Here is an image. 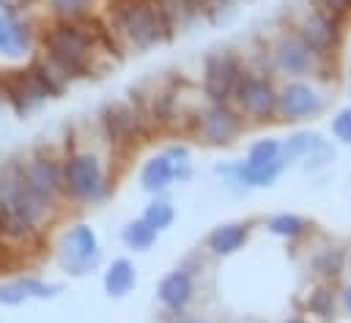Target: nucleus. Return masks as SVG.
<instances>
[{
    "mask_svg": "<svg viewBox=\"0 0 351 323\" xmlns=\"http://www.w3.org/2000/svg\"><path fill=\"white\" fill-rule=\"evenodd\" d=\"M110 30H115L134 49H151L173 36L159 14L156 0H118L112 5Z\"/></svg>",
    "mask_w": 351,
    "mask_h": 323,
    "instance_id": "f257e3e1",
    "label": "nucleus"
},
{
    "mask_svg": "<svg viewBox=\"0 0 351 323\" xmlns=\"http://www.w3.org/2000/svg\"><path fill=\"white\" fill-rule=\"evenodd\" d=\"M285 27L296 33L318 60L332 66L337 63V55L343 52V44H346V22L332 19L329 14L307 3L304 8H293L288 14Z\"/></svg>",
    "mask_w": 351,
    "mask_h": 323,
    "instance_id": "f03ea898",
    "label": "nucleus"
},
{
    "mask_svg": "<svg viewBox=\"0 0 351 323\" xmlns=\"http://www.w3.org/2000/svg\"><path fill=\"white\" fill-rule=\"evenodd\" d=\"M263 47H266L269 66H271L274 77H280V79L315 77V79H321V82H329V79H326V71L335 68V66L318 60V57L307 49V44H304L296 33H291L285 25H282Z\"/></svg>",
    "mask_w": 351,
    "mask_h": 323,
    "instance_id": "7ed1b4c3",
    "label": "nucleus"
},
{
    "mask_svg": "<svg viewBox=\"0 0 351 323\" xmlns=\"http://www.w3.org/2000/svg\"><path fill=\"white\" fill-rule=\"evenodd\" d=\"M230 104L250 123L280 120V109H277L280 107V82H277V77L269 71H258V68L247 66Z\"/></svg>",
    "mask_w": 351,
    "mask_h": 323,
    "instance_id": "20e7f679",
    "label": "nucleus"
},
{
    "mask_svg": "<svg viewBox=\"0 0 351 323\" xmlns=\"http://www.w3.org/2000/svg\"><path fill=\"white\" fill-rule=\"evenodd\" d=\"M280 120L291 126L313 123L329 109L326 82L315 77L302 79H280Z\"/></svg>",
    "mask_w": 351,
    "mask_h": 323,
    "instance_id": "39448f33",
    "label": "nucleus"
},
{
    "mask_svg": "<svg viewBox=\"0 0 351 323\" xmlns=\"http://www.w3.org/2000/svg\"><path fill=\"white\" fill-rule=\"evenodd\" d=\"M44 47L49 52V60L66 74H85L88 71V57H90V36L80 27H74L71 22L55 25L47 36H44Z\"/></svg>",
    "mask_w": 351,
    "mask_h": 323,
    "instance_id": "423d86ee",
    "label": "nucleus"
},
{
    "mask_svg": "<svg viewBox=\"0 0 351 323\" xmlns=\"http://www.w3.org/2000/svg\"><path fill=\"white\" fill-rule=\"evenodd\" d=\"M247 63L233 52V49H217L208 52L203 57V96L206 101H219V104H230L239 88V79L244 74Z\"/></svg>",
    "mask_w": 351,
    "mask_h": 323,
    "instance_id": "0eeeda50",
    "label": "nucleus"
},
{
    "mask_svg": "<svg viewBox=\"0 0 351 323\" xmlns=\"http://www.w3.org/2000/svg\"><path fill=\"white\" fill-rule=\"evenodd\" d=\"M244 118L233 104H219V101H206L200 109H195L192 115V129L195 134L208 142V145H230L233 140H239V134L244 131Z\"/></svg>",
    "mask_w": 351,
    "mask_h": 323,
    "instance_id": "6e6552de",
    "label": "nucleus"
},
{
    "mask_svg": "<svg viewBox=\"0 0 351 323\" xmlns=\"http://www.w3.org/2000/svg\"><path fill=\"white\" fill-rule=\"evenodd\" d=\"M63 189L74 200H85V203L101 200L107 192L101 162L93 153H71L63 164Z\"/></svg>",
    "mask_w": 351,
    "mask_h": 323,
    "instance_id": "1a4fd4ad",
    "label": "nucleus"
},
{
    "mask_svg": "<svg viewBox=\"0 0 351 323\" xmlns=\"http://www.w3.org/2000/svg\"><path fill=\"white\" fill-rule=\"evenodd\" d=\"M60 263L69 274L82 276L99 263V238L88 224H74L60 241Z\"/></svg>",
    "mask_w": 351,
    "mask_h": 323,
    "instance_id": "9d476101",
    "label": "nucleus"
},
{
    "mask_svg": "<svg viewBox=\"0 0 351 323\" xmlns=\"http://www.w3.org/2000/svg\"><path fill=\"white\" fill-rule=\"evenodd\" d=\"M307 268H310V279L337 285V282L346 276V268H348V252H346L340 244H332V241L315 244V246L310 249Z\"/></svg>",
    "mask_w": 351,
    "mask_h": 323,
    "instance_id": "9b49d317",
    "label": "nucleus"
},
{
    "mask_svg": "<svg viewBox=\"0 0 351 323\" xmlns=\"http://www.w3.org/2000/svg\"><path fill=\"white\" fill-rule=\"evenodd\" d=\"M299 307H302V315L313 323V320H321V323H332L340 312V301H337V285H329V282H310L302 296H299Z\"/></svg>",
    "mask_w": 351,
    "mask_h": 323,
    "instance_id": "f8f14e48",
    "label": "nucleus"
},
{
    "mask_svg": "<svg viewBox=\"0 0 351 323\" xmlns=\"http://www.w3.org/2000/svg\"><path fill=\"white\" fill-rule=\"evenodd\" d=\"M156 298H159V304L167 312H184L189 307V301L195 298V279H192V274L184 266L167 271L159 279V285H156Z\"/></svg>",
    "mask_w": 351,
    "mask_h": 323,
    "instance_id": "ddd939ff",
    "label": "nucleus"
},
{
    "mask_svg": "<svg viewBox=\"0 0 351 323\" xmlns=\"http://www.w3.org/2000/svg\"><path fill=\"white\" fill-rule=\"evenodd\" d=\"M101 120H104V129H107V137L110 140L126 142V140H134L137 134H143V126H145L148 115L145 112H137L129 104H110L101 112Z\"/></svg>",
    "mask_w": 351,
    "mask_h": 323,
    "instance_id": "4468645a",
    "label": "nucleus"
},
{
    "mask_svg": "<svg viewBox=\"0 0 351 323\" xmlns=\"http://www.w3.org/2000/svg\"><path fill=\"white\" fill-rule=\"evenodd\" d=\"M247 241H250V222H222L208 230L206 249L214 257H230L239 249H244Z\"/></svg>",
    "mask_w": 351,
    "mask_h": 323,
    "instance_id": "2eb2a0df",
    "label": "nucleus"
},
{
    "mask_svg": "<svg viewBox=\"0 0 351 323\" xmlns=\"http://www.w3.org/2000/svg\"><path fill=\"white\" fill-rule=\"evenodd\" d=\"M22 178L36 194L47 200H52V194L63 183V172H58V167L49 159H30L27 164H22Z\"/></svg>",
    "mask_w": 351,
    "mask_h": 323,
    "instance_id": "dca6fc26",
    "label": "nucleus"
},
{
    "mask_svg": "<svg viewBox=\"0 0 351 323\" xmlns=\"http://www.w3.org/2000/svg\"><path fill=\"white\" fill-rule=\"evenodd\" d=\"M266 230L282 241H302V238L313 235L315 224H313V219H307L296 211H280V214H271L266 219Z\"/></svg>",
    "mask_w": 351,
    "mask_h": 323,
    "instance_id": "f3484780",
    "label": "nucleus"
},
{
    "mask_svg": "<svg viewBox=\"0 0 351 323\" xmlns=\"http://www.w3.org/2000/svg\"><path fill=\"white\" fill-rule=\"evenodd\" d=\"M176 181V162L167 156V153H156L151 156L143 170H140V186L151 194H159L165 192L170 183Z\"/></svg>",
    "mask_w": 351,
    "mask_h": 323,
    "instance_id": "a211bd4d",
    "label": "nucleus"
},
{
    "mask_svg": "<svg viewBox=\"0 0 351 323\" xmlns=\"http://www.w3.org/2000/svg\"><path fill=\"white\" fill-rule=\"evenodd\" d=\"M137 285V271L129 257H115L104 271V293L112 298H123Z\"/></svg>",
    "mask_w": 351,
    "mask_h": 323,
    "instance_id": "6ab92c4d",
    "label": "nucleus"
},
{
    "mask_svg": "<svg viewBox=\"0 0 351 323\" xmlns=\"http://www.w3.org/2000/svg\"><path fill=\"white\" fill-rule=\"evenodd\" d=\"M30 47L27 25L16 22L11 14H0V55L3 57H22Z\"/></svg>",
    "mask_w": 351,
    "mask_h": 323,
    "instance_id": "aec40b11",
    "label": "nucleus"
},
{
    "mask_svg": "<svg viewBox=\"0 0 351 323\" xmlns=\"http://www.w3.org/2000/svg\"><path fill=\"white\" fill-rule=\"evenodd\" d=\"M318 140H321V134L313 131V129H296V131H288V137H282V162H285V164L304 162L307 153L315 148Z\"/></svg>",
    "mask_w": 351,
    "mask_h": 323,
    "instance_id": "412c9836",
    "label": "nucleus"
},
{
    "mask_svg": "<svg viewBox=\"0 0 351 323\" xmlns=\"http://www.w3.org/2000/svg\"><path fill=\"white\" fill-rule=\"evenodd\" d=\"M159 14L170 33H181L189 27V22L197 16V11L189 5V0H156Z\"/></svg>",
    "mask_w": 351,
    "mask_h": 323,
    "instance_id": "4be33fe9",
    "label": "nucleus"
},
{
    "mask_svg": "<svg viewBox=\"0 0 351 323\" xmlns=\"http://www.w3.org/2000/svg\"><path fill=\"white\" fill-rule=\"evenodd\" d=\"M121 238H123V244H126L129 249H134V252H148V249L156 244L159 230L151 227V224L140 216V219H132V222L121 230Z\"/></svg>",
    "mask_w": 351,
    "mask_h": 323,
    "instance_id": "5701e85b",
    "label": "nucleus"
},
{
    "mask_svg": "<svg viewBox=\"0 0 351 323\" xmlns=\"http://www.w3.org/2000/svg\"><path fill=\"white\" fill-rule=\"evenodd\" d=\"M280 159H282V140H277V137L255 140L247 148V156H244V162L252 164V167H263V164H271V162H280Z\"/></svg>",
    "mask_w": 351,
    "mask_h": 323,
    "instance_id": "b1692460",
    "label": "nucleus"
},
{
    "mask_svg": "<svg viewBox=\"0 0 351 323\" xmlns=\"http://www.w3.org/2000/svg\"><path fill=\"white\" fill-rule=\"evenodd\" d=\"M143 219H145L151 227H156V230L162 233V230H167V227L176 222V208H173L170 200H165V197H154V200L145 205Z\"/></svg>",
    "mask_w": 351,
    "mask_h": 323,
    "instance_id": "393cba45",
    "label": "nucleus"
},
{
    "mask_svg": "<svg viewBox=\"0 0 351 323\" xmlns=\"http://www.w3.org/2000/svg\"><path fill=\"white\" fill-rule=\"evenodd\" d=\"M335 156H337V151H335V142L332 140H318L315 142V148L307 153V159L302 162V167H304V172H310V175H315V172H324L332 162H335Z\"/></svg>",
    "mask_w": 351,
    "mask_h": 323,
    "instance_id": "a878e982",
    "label": "nucleus"
},
{
    "mask_svg": "<svg viewBox=\"0 0 351 323\" xmlns=\"http://www.w3.org/2000/svg\"><path fill=\"white\" fill-rule=\"evenodd\" d=\"M329 134L337 145H351V104L340 107L329 118Z\"/></svg>",
    "mask_w": 351,
    "mask_h": 323,
    "instance_id": "bb28decb",
    "label": "nucleus"
},
{
    "mask_svg": "<svg viewBox=\"0 0 351 323\" xmlns=\"http://www.w3.org/2000/svg\"><path fill=\"white\" fill-rule=\"evenodd\" d=\"M30 230H33L30 224H25L16 214H11L8 208L0 205V235L3 238H25Z\"/></svg>",
    "mask_w": 351,
    "mask_h": 323,
    "instance_id": "cd10ccee",
    "label": "nucleus"
},
{
    "mask_svg": "<svg viewBox=\"0 0 351 323\" xmlns=\"http://www.w3.org/2000/svg\"><path fill=\"white\" fill-rule=\"evenodd\" d=\"M307 3L315 5L318 11L329 14L332 19L346 22V25H348V19H351V0H307Z\"/></svg>",
    "mask_w": 351,
    "mask_h": 323,
    "instance_id": "c85d7f7f",
    "label": "nucleus"
},
{
    "mask_svg": "<svg viewBox=\"0 0 351 323\" xmlns=\"http://www.w3.org/2000/svg\"><path fill=\"white\" fill-rule=\"evenodd\" d=\"M88 3H90V0H49L52 11H55L58 16H63V19H77V16H82V14L88 11Z\"/></svg>",
    "mask_w": 351,
    "mask_h": 323,
    "instance_id": "c756f323",
    "label": "nucleus"
},
{
    "mask_svg": "<svg viewBox=\"0 0 351 323\" xmlns=\"http://www.w3.org/2000/svg\"><path fill=\"white\" fill-rule=\"evenodd\" d=\"M19 285H22V287H25V293H27V296H33V298H49V296H55V293L60 290V285H47V282L33 279V276L19 279Z\"/></svg>",
    "mask_w": 351,
    "mask_h": 323,
    "instance_id": "7c9ffc66",
    "label": "nucleus"
},
{
    "mask_svg": "<svg viewBox=\"0 0 351 323\" xmlns=\"http://www.w3.org/2000/svg\"><path fill=\"white\" fill-rule=\"evenodd\" d=\"M30 296L25 293V287L19 282H8V285H0V304L3 307H19L22 301H27Z\"/></svg>",
    "mask_w": 351,
    "mask_h": 323,
    "instance_id": "2f4dec72",
    "label": "nucleus"
},
{
    "mask_svg": "<svg viewBox=\"0 0 351 323\" xmlns=\"http://www.w3.org/2000/svg\"><path fill=\"white\" fill-rule=\"evenodd\" d=\"M337 301H340V315L351 318V276L337 282Z\"/></svg>",
    "mask_w": 351,
    "mask_h": 323,
    "instance_id": "473e14b6",
    "label": "nucleus"
},
{
    "mask_svg": "<svg viewBox=\"0 0 351 323\" xmlns=\"http://www.w3.org/2000/svg\"><path fill=\"white\" fill-rule=\"evenodd\" d=\"M165 153H167L176 164H186V162H189V148H186V145H181V142H173Z\"/></svg>",
    "mask_w": 351,
    "mask_h": 323,
    "instance_id": "72a5a7b5",
    "label": "nucleus"
},
{
    "mask_svg": "<svg viewBox=\"0 0 351 323\" xmlns=\"http://www.w3.org/2000/svg\"><path fill=\"white\" fill-rule=\"evenodd\" d=\"M167 323H203V320H197L184 309V312H167Z\"/></svg>",
    "mask_w": 351,
    "mask_h": 323,
    "instance_id": "f704fd0d",
    "label": "nucleus"
},
{
    "mask_svg": "<svg viewBox=\"0 0 351 323\" xmlns=\"http://www.w3.org/2000/svg\"><path fill=\"white\" fill-rule=\"evenodd\" d=\"M219 0H189V5L200 14V11H211V5H217Z\"/></svg>",
    "mask_w": 351,
    "mask_h": 323,
    "instance_id": "c9c22d12",
    "label": "nucleus"
},
{
    "mask_svg": "<svg viewBox=\"0 0 351 323\" xmlns=\"http://www.w3.org/2000/svg\"><path fill=\"white\" fill-rule=\"evenodd\" d=\"M280 323H310L304 315H288V318H282Z\"/></svg>",
    "mask_w": 351,
    "mask_h": 323,
    "instance_id": "e433bc0d",
    "label": "nucleus"
},
{
    "mask_svg": "<svg viewBox=\"0 0 351 323\" xmlns=\"http://www.w3.org/2000/svg\"><path fill=\"white\" fill-rule=\"evenodd\" d=\"M348 63H351V44H348Z\"/></svg>",
    "mask_w": 351,
    "mask_h": 323,
    "instance_id": "4c0bfd02",
    "label": "nucleus"
},
{
    "mask_svg": "<svg viewBox=\"0 0 351 323\" xmlns=\"http://www.w3.org/2000/svg\"><path fill=\"white\" fill-rule=\"evenodd\" d=\"M0 104H3V88H0Z\"/></svg>",
    "mask_w": 351,
    "mask_h": 323,
    "instance_id": "58836bf2",
    "label": "nucleus"
}]
</instances>
